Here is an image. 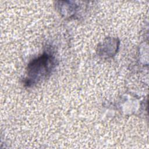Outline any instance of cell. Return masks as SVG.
I'll return each instance as SVG.
<instances>
[{
  "instance_id": "6da1fadb",
  "label": "cell",
  "mask_w": 149,
  "mask_h": 149,
  "mask_svg": "<svg viewBox=\"0 0 149 149\" xmlns=\"http://www.w3.org/2000/svg\"><path fill=\"white\" fill-rule=\"evenodd\" d=\"M52 59L51 57L48 55H42L41 57H40L38 59L33 61L30 65L29 66V76H35L38 75V77L40 75H45L46 73L49 70V66H52Z\"/></svg>"
}]
</instances>
